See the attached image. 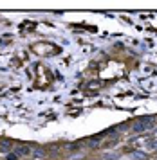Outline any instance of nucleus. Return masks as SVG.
Segmentation results:
<instances>
[{
	"label": "nucleus",
	"instance_id": "obj_1",
	"mask_svg": "<svg viewBox=\"0 0 157 160\" xmlns=\"http://www.w3.org/2000/svg\"><path fill=\"white\" fill-rule=\"evenodd\" d=\"M15 153H16L18 157H24V155H31V148H29V146H16Z\"/></svg>",
	"mask_w": 157,
	"mask_h": 160
},
{
	"label": "nucleus",
	"instance_id": "obj_2",
	"mask_svg": "<svg viewBox=\"0 0 157 160\" xmlns=\"http://www.w3.org/2000/svg\"><path fill=\"white\" fill-rule=\"evenodd\" d=\"M132 130H134V131H136V133H141V131H146V130H148V126H146V124H144V122H143V120L139 119L137 122H136V124H134V126H132Z\"/></svg>",
	"mask_w": 157,
	"mask_h": 160
},
{
	"label": "nucleus",
	"instance_id": "obj_3",
	"mask_svg": "<svg viewBox=\"0 0 157 160\" xmlns=\"http://www.w3.org/2000/svg\"><path fill=\"white\" fill-rule=\"evenodd\" d=\"M11 148H13V142L11 140H0V149L2 151H11Z\"/></svg>",
	"mask_w": 157,
	"mask_h": 160
},
{
	"label": "nucleus",
	"instance_id": "obj_4",
	"mask_svg": "<svg viewBox=\"0 0 157 160\" xmlns=\"http://www.w3.org/2000/svg\"><path fill=\"white\" fill-rule=\"evenodd\" d=\"M89 146H90L92 149H96V148H99V146H101V139H98V137L90 139V142H89Z\"/></svg>",
	"mask_w": 157,
	"mask_h": 160
},
{
	"label": "nucleus",
	"instance_id": "obj_5",
	"mask_svg": "<svg viewBox=\"0 0 157 160\" xmlns=\"http://www.w3.org/2000/svg\"><path fill=\"white\" fill-rule=\"evenodd\" d=\"M119 155H116V153H107L105 155V160H118Z\"/></svg>",
	"mask_w": 157,
	"mask_h": 160
},
{
	"label": "nucleus",
	"instance_id": "obj_6",
	"mask_svg": "<svg viewBox=\"0 0 157 160\" xmlns=\"http://www.w3.org/2000/svg\"><path fill=\"white\" fill-rule=\"evenodd\" d=\"M134 155H136V158H139V160H146V155H144L143 151H134Z\"/></svg>",
	"mask_w": 157,
	"mask_h": 160
},
{
	"label": "nucleus",
	"instance_id": "obj_7",
	"mask_svg": "<svg viewBox=\"0 0 157 160\" xmlns=\"http://www.w3.org/2000/svg\"><path fill=\"white\" fill-rule=\"evenodd\" d=\"M7 160H18V155H16L15 151H9V153H7Z\"/></svg>",
	"mask_w": 157,
	"mask_h": 160
},
{
	"label": "nucleus",
	"instance_id": "obj_8",
	"mask_svg": "<svg viewBox=\"0 0 157 160\" xmlns=\"http://www.w3.org/2000/svg\"><path fill=\"white\" fill-rule=\"evenodd\" d=\"M43 155H45V151H43V149H36V151H35V157H36V158H42Z\"/></svg>",
	"mask_w": 157,
	"mask_h": 160
}]
</instances>
